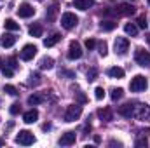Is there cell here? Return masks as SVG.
Segmentation results:
<instances>
[{"instance_id": "cell-1", "label": "cell", "mask_w": 150, "mask_h": 148, "mask_svg": "<svg viewBox=\"0 0 150 148\" xmlns=\"http://www.w3.org/2000/svg\"><path fill=\"white\" fill-rule=\"evenodd\" d=\"M147 85H149V82H147V78L143 75H134L131 78V82H129V89L133 92H142V91L147 89Z\"/></svg>"}, {"instance_id": "cell-2", "label": "cell", "mask_w": 150, "mask_h": 148, "mask_svg": "<svg viewBox=\"0 0 150 148\" xmlns=\"http://www.w3.org/2000/svg\"><path fill=\"white\" fill-rule=\"evenodd\" d=\"M134 61H136L140 66L149 68L150 66V52L145 51L143 47H136V51H134Z\"/></svg>"}, {"instance_id": "cell-3", "label": "cell", "mask_w": 150, "mask_h": 148, "mask_svg": "<svg viewBox=\"0 0 150 148\" xmlns=\"http://www.w3.org/2000/svg\"><path fill=\"white\" fill-rule=\"evenodd\" d=\"M80 115H82V106H80V103H75V105H70L67 108V111H65V120L67 122H75V120L80 118Z\"/></svg>"}, {"instance_id": "cell-4", "label": "cell", "mask_w": 150, "mask_h": 148, "mask_svg": "<svg viewBox=\"0 0 150 148\" xmlns=\"http://www.w3.org/2000/svg\"><path fill=\"white\" fill-rule=\"evenodd\" d=\"M113 51H115L117 56H124L129 51V40L126 37H117L115 38V44H113Z\"/></svg>"}, {"instance_id": "cell-5", "label": "cell", "mask_w": 150, "mask_h": 148, "mask_svg": "<svg viewBox=\"0 0 150 148\" xmlns=\"http://www.w3.org/2000/svg\"><path fill=\"white\" fill-rule=\"evenodd\" d=\"M14 141H16L18 145H23V147H30V145L35 143V136H33L30 131H19V134L16 136Z\"/></svg>"}, {"instance_id": "cell-6", "label": "cell", "mask_w": 150, "mask_h": 148, "mask_svg": "<svg viewBox=\"0 0 150 148\" xmlns=\"http://www.w3.org/2000/svg\"><path fill=\"white\" fill-rule=\"evenodd\" d=\"M79 25V18L75 16L74 12H65L63 16H61V26L65 28V30H72Z\"/></svg>"}, {"instance_id": "cell-7", "label": "cell", "mask_w": 150, "mask_h": 148, "mask_svg": "<svg viewBox=\"0 0 150 148\" xmlns=\"http://www.w3.org/2000/svg\"><path fill=\"white\" fill-rule=\"evenodd\" d=\"M133 117H136L138 120H147L150 117V106L147 103H138V105H134V113H133Z\"/></svg>"}, {"instance_id": "cell-8", "label": "cell", "mask_w": 150, "mask_h": 148, "mask_svg": "<svg viewBox=\"0 0 150 148\" xmlns=\"http://www.w3.org/2000/svg\"><path fill=\"white\" fill-rule=\"evenodd\" d=\"M79 58H82L80 44L75 42V40H72V42H70V47H68V59H70V61H75V59H79Z\"/></svg>"}, {"instance_id": "cell-9", "label": "cell", "mask_w": 150, "mask_h": 148, "mask_svg": "<svg viewBox=\"0 0 150 148\" xmlns=\"http://www.w3.org/2000/svg\"><path fill=\"white\" fill-rule=\"evenodd\" d=\"M149 134H150V129H140L138 131V136H136V141H134V147L142 148V147H147L149 145Z\"/></svg>"}, {"instance_id": "cell-10", "label": "cell", "mask_w": 150, "mask_h": 148, "mask_svg": "<svg viewBox=\"0 0 150 148\" xmlns=\"http://www.w3.org/2000/svg\"><path fill=\"white\" fill-rule=\"evenodd\" d=\"M134 12H136V9H134L131 4H120V5H117L115 11H113V14H117V16H133Z\"/></svg>"}, {"instance_id": "cell-11", "label": "cell", "mask_w": 150, "mask_h": 148, "mask_svg": "<svg viewBox=\"0 0 150 148\" xmlns=\"http://www.w3.org/2000/svg\"><path fill=\"white\" fill-rule=\"evenodd\" d=\"M35 54H37V47L33 44H26L23 47V51H21V59L23 61H30V59L35 58Z\"/></svg>"}, {"instance_id": "cell-12", "label": "cell", "mask_w": 150, "mask_h": 148, "mask_svg": "<svg viewBox=\"0 0 150 148\" xmlns=\"http://www.w3.org/2000/svg\"><path fill=\"white\" fill-rule=\"evenodd\" d=\"M75 141H77V134H75L74 131H68V132H65V134H61V138H59V145L61 147H70V145H74Z\"/></svg>"}, {"instance_id": "cell-13", "label": "cell", "mask_w": 150, "mask_h": 148, "mask_svg": "<svg viewBox=\"0 0 150 148\" xmlns=\"http://www.w3.org/2000/svg\"><path fill=\"white\" fill-rule=\"evenodd\" d=\"M33 14H35V9H33L30 4H26V2L18 7V16H19V18H32Z\"/></svg>"}, {"instance_id": "cell-14", "label": "cell", "mask_w": 150, "mask_h": 148, "mask_svg": "<svg viewBox=\"0 0 150 148\" xmlns=\"http://www.w3.org/2000/svg\"><path fill=\"white\" fill-rule=\"evenodd\" d=\"M119 115L120 117H126V118H131L133 117V113H134V105L133 103H126V105H122V106H119Z\"/></svg>"}, {"instance_id": "cell-15", "label": "cell", "mask_w": 150, "mask_h": 148, "mask_svg": "<svg viewBox=\"0 0 150 148\" xmlns=\"http://www.w3.org/2000/svg\"><path fill=\"white\" fill-rule=\"evenodd\" d=\"M98 117H100L103 122H110V120H113V111H112V108H108V106L100 108V110H98Z\"/></svg>"}, {"instance_id": "cell-16", "label": "cell", "mask_w": 150, "mask_h": 148, "mask_svg": "<svg viewBox=\"0 0 150 148\" xmlns=\"http://www.w3.org/2000/svg\"><path fill=\"white\" fill-rule=\"evenodd\" d=\"M0 44H2V47L9 49V47H12L16 44V37L12 33H4V37L0 38Z\"/></svg>"}, {"instance_id": "cell-17", "label": "cell", "mask_w": 150, "mask_h": 148, "mask_svg": "<svg viewBox=\"0 0 150 148\" xmlns=\"http://www.w3.org/2000/svg\"><path fill=\"white\" fill-rule=\"evenodd\" d=\"M38 66H40V70H52L54 68V59L49 58V56H44L38 61Z\"/></svg>"}, {"instance_id": "cell-18", "label": "cell", "mask_w": 150, "mask_h": 148, "mask_svg": "<svg viewBox=\"0 0 150 148\" xmlns=\"http://www.w3.org/2000/svg\"><path fill=\"white\" fill-rule=\"evenodd\" d=\"M38 118V111L35 108H32V110H28L25 115H23V120L26 122V124H33V122H37Z\"/></svg>"}, {"instance_id": "cell-19", "label": "cell", "mask_w": 150, "mask_h": 148, "mask_svg": "<svg viewBox=\"0 0 150 148\" xmlns=\"http://www.w3.org/2000/svg\"><path fill=\"white\" fill-rule=\"evenodd\" d=\"M94 2L93 0H75L74 2V7L75 9H80V11H87L89 7H93Z\"/></svg>"}, {"instance_id": "cell-20", "label": "cell", "mask_w": 150, "mask_h": 148, "mask_svg": "<svg viewBox=\"0 0 150 148\" xmlns=\"http://www.w3.org/2000/svg\"><path fill=\"white\" fill-rule=\"evenodd\" d=\"M59 40H61V35H59V33H52V35H49L47 38H44V45H45V47H52V45H56Z\"/></svg>"}, {"instance_id": "cell-21", "label": "cell", "mask_w": 150, "mask_h": 148, "mask_svg": "<svg viewBox=\"0 0 150 148\" xmlns=\"http://www.w3.org/2000/svg\"><path fill=\"white\" fill-rule=\"evenodd\" d=\"M56 16H58V4H52V5L45 11V18H47V21H54Z\"/></svg>"}, {"instance_id": "cell-22", "label": "cell", "mask_w": 150, "mask_h": 148, "mask_svg": "<svg viewBox=\"0 0 150 148\" xmlns=\"http://www.w3.org/2000/svg\"><path fill=\"white\" fill-rule=\"evenodd\" d=\"M44 101H45V96L44 94H32L28 98V105H32V106H37V105L44 103Z\"/></svg>"}, {"instance_id": "cell-23", "label": "cell", "mask_w": 150, "mask_h": 148, "mask_svg": "<svg viewBox=\"0 0 150 148\" xmlns=\"http://www.w3.org/2000/svg\"><path fill=\"white\" fill-rule=\"evenodd\" d=\"M100 28H101V30H105V32H112V30L117 28V23L112 21V19H105V21H101V23H100Z\"/></svg>"}, {"instance_id": "cell-24", "label": "cell", "mask_w": 150, "mask_h": 148, "mask_svg": "<svg viewBox=\"0 0 150 148\" xmlns=\"http://www.w3.org/2000/svg\"><path fill=\"white\" fill-rule=\"evenodd\" d=\"M124 32H126L127 35H131V37H136V35H138V26H136L134 23H126V25H124Z\"/></svg>"}, {"instance_id": "cell-25", "label": "cell", "mask_w": 150, "mask_h": 148, "mask_svg": "<svg viewBox=\"0 0 150 148\" xmlns=\"http://www.w3.org/2000/svg\"><path fill=\"white\" fill-rule=\"evenodd\" d=\"M40 82H42L40 73H38V72H32V73H30V77H28V85H33V87H35V85H38V84H40Z\"/></svg>"}, {"instance_id": "cell-26", "label": "cell", "mask_w": 150, "mask_h": 148, "mask_svg": "<svg viewBox=\"0 0 150 148\" xmlns=\"http://www.w3.org/2000/svg\"><path fill=\"white\" fill-rule=\"evenodd\" d=\"M108 75L112 78H122L124 77V70L119 68V66H112V68H108Z\"/></svg>"}, {"instance_id": "cell-27", "label": "cell", "mask_w": 150, "mask_h": 148, "mask_svg": "<svg viewBox=\"0 0 150 148\" xmlns=\"http://www.w3.org/2000/svg\"><path fill=\"white\" fill-rule=\"evenodd\" d=\"M4 26H5V30H9V32H18V30H19V25H18L14 19H5V21H4Z\"/></svg>"}, {"instance_id": "cell-28", "label": "cell", "mask_w": 150, "mask_h": 148, "mask_svg": "<svg viewBox=\"0 0 150 148\" xmlns=\"http://www.w3.org/2000/svg\"><path fill=\"white\" fill-rule=\"evenodd\" d=\"M28 32H30V35H32V37H42L44 28H42V25H32Z\"/></svg>"}, {"instance_id": "cell-29", "label": "cell", "mask_w": 150, "mask_h": 148, "mask_svg": "<svg viewBox=\"0 0 150 148\" xmlns=\"http://www.w3.org/2000/svg\"><path fill=\"white\" fill-rule=\"evenodd\" d=\"M122 96H124V89H122V87H113L112 91H110V98H112V101L120 99Z\"/></svg>"}, {"instance_id": "cell-30", "label": "cell", "mask_w": 150, "mask_h": 148, "mask_svg": "<svg viewBox=\"0 0 150 148\" xmlns=\"http://www.w3.org/2000/svg\"><path fill=\"white\" fill-rule=\"evenodd\" d=\"M98 52H100V56H107V52H108V45H107L105 40L98 44Z\"/></svg>"}, {"instance_id": "cell-31", "label": "cell", "mask_w": 150, "mask_h": 148, "mask_svg": "<svg viewBox=\"0 0 150 148\" xmlns=\"http://www.w3.org/2000/svg\"><path fill=\"white\" fill-rule=\"evenodd\" d=\"M4 92H7V94H11V96H16L18 94V89L14 87V85H4Z\"/></svg>"}, {"instance_id": "cell-32", "label": "cell", "mask_w": 150, "mask_h": 148, "mask_svg": "<svg viewBox=\"0 0 150 148\" xmlns=\"http://www.w3.org/2000/svg\"><path fill=\"white\" fill-rule=\"evenodd\" d=\"M94 98L96 99H103L105 98V89L103 87H96L94 89Z\"/></svg>"}, {"instance_id": "cell-33", "label": "cell", "mask_w": 150, "mask_h": 148, "mask_svg": "<svg viewBox=\"0 0 150 148\" xmlns=\"http://www.w3.org/2000/svg\"><path fill=\"white\" fill-rule=\"evenodd\" d=\"M2 73L5 75V77H12L14 75V68H11L9 65H4L2 66Z\"/></svg>"}, {"instance_id": "cell-34", "label": "cell", "mask_w": 150, "mask_h": 148, "mask_svg": "<svg viewBox=\"0 0 150 148\" xmlns=\"http://www.w3.org/2000/svg\"><path fill=\"white\" fill-rule=\"evenodd\" d=\"M96 77H98V70H96V68H91V70L87 72V80H89V82L96 80Z\"/></svg>"}, {"instance_id": "cell-35", "label": "cell", "mask_w": 150, "mask_h": 148, "mask_svg": "<svg viewBox=\"0 0 150 148\" xmlns=\"http://www.w3.org/2000/svg\"><path fill=\"white\" fill-rule=\"evenodd\" d=\"M84 44H86V47H87L89 51L96 47V40H94V38H86V42H84Z\"/></svg>"}, {"instance_id": "cell-36", "label": "cell", "mask_w": 150, "mask_h": 148, "mask_svg": "<svg viewBox=\"0 0 150 148\" xmlns=\"http://www.w3.org/2000/svg\"><path fill=\"white\" fill-rule=\"evenodd\" d=\"M19 111H21V105H19V103H12V105H11V113H12V115H18Z\"/></svg>"}, {"instance_id": "cell-37", "label": "cell", "mask_w": 150, "mask_h": 148, "mask_svg": "<svg viewBox=\"0 0 150 148\" xmlns=\"http://www.w3.org/2000/svg\"><path fill=\"white\" fill-rule=\"evenodd\" d=\"M147 25H149V23H147V18H145V16H140V18H138V26L145 30V28H147Z\"/></svg>"}, {"instance_id": "cell-38", "label": "cell", "mask_w": 150, "mask_h": 148, "mask_svg": "<svg viewBox=\"0 0 150 148\" xmlns=\"http://www.w3.org/2000/svg\"><path fill=\"white\" fill-rule=\"evenodd\" d=\"M77 101H79L80 105H84V103H87V96H86L84 92H77Z\"/></svg>"}, {"instance_id": "cell-39", "label": "cell", "mask_w": 150, "mask_h": 148, "mask_svg": "<svg viewBox=\"0 0 150 148\" xmlns=\"http://www.w3.org/2000/svg\"><path fill=\"white\" fill-rule=\"evenodd\" d=\"M61 75H65V77H68V78H75V73L74 72H68V70H59V77Z\"/></svg>"}, {"instance_id": "cell-40", "label": "cell", "mask_w": 150, "mask_h": 148, "mask_svg": "<svg viewBox=\"0 0 150 148\" xmlns=\"http://www.w3.org/2000/svg\"><path fill=\"white\" fill-rule=\"evenodd\" d=\"M7 65L11 66V68H18V61H16V58H9V61H7Z\"/></svg>"}, {"instance_id": "cell-41", "label": "cell", "mask_w": 150, "mask_h": 148, "mask_svg": "<svg viewBox=\"0 0 150 148\" xmlns=\"http://www.w3.org/2000/svg\"><path fill=\"white\" fill-rule=\"evenodd\" d=\"M108 145H110V147H122V143H120V141H115V140H112Z\"/></svg>"}, {"instance_id": "cell-42", "label": "cell", "mask_w": 150, "mask_h": 148, "mask_svg": "<svg viewBox=\"0 0 150 148\" xmlns=\"http://www.w3.org/2000/svg\"><path fill=\"white\" fill-rule=\"evenodd\" d=\"M42 129H44V131H49V129H51V124H44Z\"/></svg>"}, {"instance_id": "cell-43", "label": "cell", "mask_w": 150, "mask_h": 148, "mask_svg": "<svg viewBox=\"0 0 150 148\" xmlns=\"http://www.w3.org/2000/svg\"><path fill=\"white\" fill-rule=\"evenodd\" d=\"M5 145V141H4V138H0V147H4Z\"/></svg>"}, {"instance_id": "cell-44", "label": "cell", "mask_w": 150, "mask_h": 148, "mask_svg": "<svg viewBox=\"0 0 150 148\" xmlns=\"http://www.w3.org/2000/svg\"><path fill=\"white\" fill-rule=\"evenodd\" d=\"M147 42H149V45H150V35H149V37H147Z\"/></svg>"}, {"instance_id": "cell-45", "label": "cell", "mask_w": 150, "mask_h": 148, "mask_svg": "<svg viewBox=\"0 0 150 148\" xmlns=\"http://www.w3.org/2000/svg\"><path fill=\"white\" fill-rule=\"evenodd\" d=\"M129 2H134V0H129Z\"/></svg>"}, {"instance_id": "cell-46", "label": "cell", "mask_w": 150, "mask_h": 148, "mask_svg": "<svg viewBox=\"0 0 150 148\" xmlns=\"http://www.w3.org/2000/svg\"><path fill=\"white\" fill-rule=\"evenodd\" d=\"M149 5H150V0H149Z\"/></svg>"}, {"instance_id": "cell-47", "label": "cell", "mask_w": 150, "mask_h": 148, "mask_svg": "<svg viewBox=\"0 0 150 148\" xmlns=\"http://www.w3.org/2000/svg\"><path fill=\"white\" fill-rule=\"evenodd\" d=\"M0 63H2V59H0Z\"/></svg>"}]
</instances>
